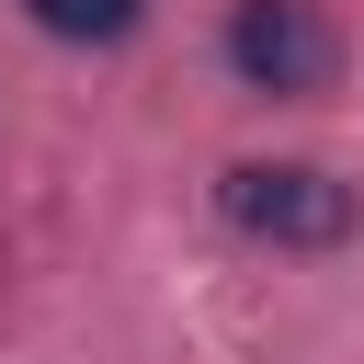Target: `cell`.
<instances>
[{
	"mask_svg": "<svg viewBox=\"0 0 364 364\" xmlns=\"http://www.w3.org/2000/svg\"><path fill=\"white\" fill-rule=\"evenodd\" d=\"M216 205H228V228H250L273 250H341L353 239V182H330L318 159H239L216 182Z\"/></svg>",
	"mask_w": 364,
	"mask_h": 364,
	"instance_id": "obj_1",
	"label": "cell"
},
{
	"mask_svg": "<svg viewBox=\"0 0 364 364\" xmlns=\"http://www.w3.org/2000/svg\"><path fill=\"white\" fill-rule=\"evenodd\" d=\"M228 68L250 91H273V102H307V91H330L341 34H330L318 0H239L228 11Z\"/></svg>",
	"mask_w": 364,
	"mask_h": 364,
	"instance_id": "obj_2",
	"label": "cell"
},
{
	"mask_svg": "<svg viewBox=\"0 0 364 364\" xmlns=\"http://www.w3.org/2000/svg\"><path fill=\"white\" fill-rule=\"evenodd\" d=\"M23 11H34L57 46H114V34H136L148 0H23Z\"/></svg>",
	"mask_w": 364,
	"mask_h": 364,
	"instance_id": "obj_3",
	"label": "cell"
}]
</instances>
